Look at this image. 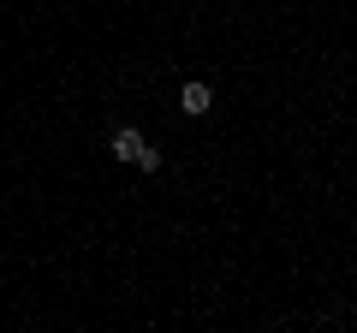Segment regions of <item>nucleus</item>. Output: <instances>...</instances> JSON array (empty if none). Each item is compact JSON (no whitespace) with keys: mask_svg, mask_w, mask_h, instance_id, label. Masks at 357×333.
<instances>
[{"mask_svg":"<svg viewBox=\"0 0 357 333\" xmlns=\"http://www.w3.org/2000/svg\"><path fill=\"white\" fill-rule=\"evenodd\" d=\"M131 166H143V173H155V166H161V149H149V143H143V149H137V161H131Z\"/></svg>","mask_w":357,"mask_h":333,"instance_id":"3","label":"nucleus"},{"mask_svg":"<svg viewBox=\"0 0 357 333\" xmlns=\"http://www.w3.org/2000/svg\"><path fill=\"white\" fill-rule=\"evenodd\" d=\"M137 149H143V131L137 125H119L114 137H107V155H114V161H137Z\"/></svg>","mask_w":357,"mask_h":333,"instance_id":"2","label":"nucleus"},{"mask_svg":"<svg viewBox=\"0 0 357 333\" xmlns=\"http://www.w3.org/2000/svg\"><path fill=\"white\" fill-rule=\"evenodd\" d=\"M208 107H215V90H208L203 77H191L185 90H178V114H191V119H203Z\"/></svg>","mask_w":357,"mask_h":333,"instance_id":"1","label":"nucleus"}]
</instances>
